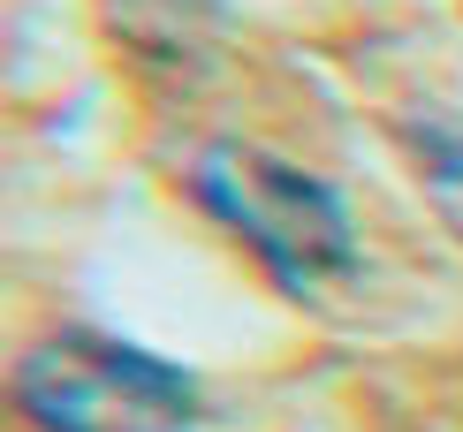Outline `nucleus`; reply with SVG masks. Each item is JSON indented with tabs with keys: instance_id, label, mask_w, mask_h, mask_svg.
Listing matches in <instances>:
<instances>
[{
	"instance_id": "1",
	"label": "nucleus",
	"mask_w": 463,
	"mask_h": 432,
	"mask_svg": "<svg viewBox=\"0 0 463 432\" xmlns=\"http://www.w3.org/2000/svg\"><path fill=\"white\" fill-rule=\"evenodd\" d=\"M198 198L205 212L250 243V258L274 273L297 296H319L326 281H350L357 273V228L342 198L319 183V174L274 160L259 145H221L198 160Z\"/></svg>"
},
{
	"instance_id": "2",
	"label": "nucleus",
	"mask_w": 463,
	"mask_h": 432,
	"mask_svg": "<svg viewBox=\"0 0 463 432\" xmlns=\"http://www.w3.org/2000/svg\"><path fill=\"white\" fill-rule=\"evenodd\" d=\"M15 395L38 418V432H190L198 387L183 364L145 357L114 333H61L31 349L15 371Z\"/></svg>"
}]
</instances>
